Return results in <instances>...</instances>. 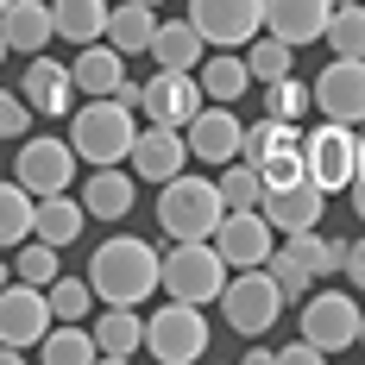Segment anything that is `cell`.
I'll list each match as a JSON object with an SVG mask.
<instances>
[{
	"instance_id": "6da1fadb",
	"label": "cell",
	"mask_w": 365,
	"mask_h": 365,
	"mask_svg": "<svg viewBox=\"0 0 365 365\" xmlns=\"http://www.w3.org/2000/svg\"><path fill=\"white\" fill-rule=\"evenodd\" d=\"M88 290L101 296V302H126V309H139L145 296H158V246L133 240V233L101 240L95 258H88Z\"/></svg>"
},
{
	"instance_id": "7a4b0ae2",
	"label": "cell",
	"mask_w": 365,
	"mask_h": 365,
	"mask_svg": "<svg viewBox=\"0 0 365 365\" xmlns=\"http://www.w3.org/2000/svg\"><path fill=\"white\" fill-rule=\"evenodd\" d=\"M139 133V108L113 101V95H88L70 113V151L76 164H126V145Z\"/></svg>"
},
{
	"instance_id": "3957f363",
	"label": "cell",
	"mask_w": 365,
	"mask_h": 365,
	"mask_svg": "<svg viewBox=\"0 0 365 365\" xmlns=\"http://www.w3.org/2000/svg\"><path fill=\"white\" fill-rule=\"evenodd\" d=\"M220 215H227V208H220L215 177L177 170V177L158 182V227H164V240H208Z\"/></svg>"
},
{
	"instance_id": "277c9868",
	"label": "cell",
	"mask_w": 365,
	"mask_h": 365,
	"mask_svg": "<svg viewBox=\"0 0 365 365\" xmlns=\"http://www.w3.org/2000/svg\"><path fill=\"white\" fill-rule=\"evenodd\" d=\"M208 340H215V328H208L202 302H177V296H164V309L145 315V328H139V346L164 365H195L208 353Z\"/></svg>"
},
{
	"instance_id": "5b68a950",
	"label": "cell",
	"mask_w": 365,
	"mask_h": 365,
	"mask_svg": "<svg viewBox=\"0 0 365 365\" xmlns=\"http://www.w3.org/2000/svg\"><path fill=\"white\" fill-rule=\"evenodd\" d=\"M302 177L315 189L340 195L346 182L365 177V145H359V126H340V120H322L315 133H302Z\"/></svg>"
},
{
	"instance_id": "8992f818",
	"label": "cell",
	"mask_w": 365,
	"mask_h": 365,
	"mask_svg": "<svg viewBox=\"0 0 365 365\" xmlns=\"http://www.w3.org/2000/svg\"><path fill=\"white\" fill-rule=\"evenodd\" d=\"M227 284V264H220L215 240H170V252H158V290L177 296V302H215Z\"/></svg>"
},
{
	"instance_id": "52a82bcc",
	"label": "cell",
	"mask_w": 365,
	"mask_h": 365,
	"mask_svg": "<svg viewBox=\"0 0 365 365\" xmlns=\"http://www.w3.org/2000/svg\"><path fill=\"white\" fill-rule=\"evenodd\" d=\"M220 315H227V328L233 334H271L277 322H284V290L271 284V271L264 264H246V271H233L227 284H220Z\"/></svg>"
},
{
	"instance_id": "ba28073f",
	"label": "cell",
	"mask_w": 365,
	"mask_h": 365,
	"mask_svg": "<svg viewBox=\"0 0 365 365\" xmlns=\"http://www.w3.org/2000/svg\"><path fill=\"white\" fill-rule=\"evenodd\" d=\"M359 334H365V315H359V302H353V290H322L315 284V290L302 296V340L322 346V359L328 353H353Z\"/></svg>"
},
{
	"instance_id": "9c48e42d",
	"label": "cell",
	"mask_w": 365,
	"mask_h": 365,
	"mask_svg": "<svg viewBox=\"0 0 365 365\" xmlns=\"http://www.w3.org/2000/svg\"><path fill=\"white\" fill-rule=\"evenodd\" d=\"M189 26L215 51H240L252 32H264V0H189Z\"/></svg>"
},
{
	"instance_id": "30bf717a",
	"label": "cell",
	"mask_w": 365,
	"mask_h": 365,
	"mask_svg": "<svg viewBox=\"0 0 365 365\" xmlns=\"http://www.w3.org/2000/svg\"><path fill=\"white\" fill-rule=\"evenodd\" d=\"M215 252L227 271H246V264H264L271 258V246H277V233H271V220L258 215V208H227V215L215 220Z\"/></svg>"
},
{
	"instance_id": "8fae6325",
	"label": "cell",
	"mask_w": 365,
	"mask_h": 365,
	"mask_svg": "<svg viewBox=\"0 0 365 365\" xmlns=\"http://www.w3.org/2000/svg\"><path fill=\"white\" fill-rule=\"evenodd\" d=\"M258 215L271 220V233H302V227H322V215H328V189H315L309 177L264 182V189H258Z\"/></svg>"
},
{
	"instance_id": "7c38bea8",
	"label": "cell",
	"mask_w": 365,
	"mask_h": 365,
	"mask_svg": "<svg viewBox=\"0 0 365 365\" xmlns=\"http://www.w3.org/2000/svg\"><path fill=\"white\" fill-rule=\"evenodd\" d=\"M240 126H246V120L227 108V101H202V108L182 120V145H189L195 164H215L220 170L227 158H240Z\"/></svg>"
},
{
	"instance_id": "4fadbf2b",
	"label": "cell",
	"mask_w": 365,
	"mask_h": 365,
	"mask_svg": "<svg viewBox=\"0 0 365 365\" xmlns=\"http://www.w3.org/2000/svg\"><path fill=\"white\" fill-rule=\"evenodd\" d=\"M13 145H19V164H13V182H19V189H32V195H57V189H70V170H76L70 139L38 133V139H13Z\"/></svg>"
},
{
	"instance_id": "5bb4252c",
	"label": "cell",
	"mask_w": 365,
	"mask_h": 365,
	"mask_svg": "<svg viewBox=\"0 0 365 365\" xmlns=\"http://www.w3.org/2000/svg\"><path fill=\"white\" fill-rule=\"evenodd\" d=\"M202 108V88H195V70H151L145 82H139V120H151V126H177Z\"/></svg>"
},
{
	"instance_id": "9a60e30c",
	"label": "cell",
	"mask_w": 365,
	"mask_h": 365,
	"mask_svg": "<svg viewBox=\"0 0 365 365\" xmlns=\"http://www.w3.org/2000/svg\"><path fill=\"white\" fill-rule=\"evenodd\" d=\"M309 101L322 108V120L359 126V113H365V70H359V57H334L328 70L309 82Z\"/></svg>"
},
{
	"instance_id": "2e32d148",
	"label": "cell",
	"mask_w": 365,
	"mask_h": 365,
	"mask_svg": "<svg viewBox=\"0 0 365 365\" xmlns=\"http://www.w3.org/2000/svg\"><path fill=\"white\" fill-rule=\"evenodd\" d=\"M126 164H133V182H164V177H177L182 164H189V145H182L177 126L139 120V133H133V145H126Z\"/></svg>"
},
{
	"instance_id": "e0dca14e",
	"label": "cell",
	"mask_w": 365,
	"mask_h": 365,
	"mask_svg": "<svg viewBox=\"0 0 365 365\" xmlns=\"http://www.w3.org/2000/svg\"><path fill=\"white\" fill-rule=\"evenodd\" d=\"M44 328H51L44 290L19 284V277H6V284H0V340H6V346H19V353H32Z\"/></svg>"
},
{
	"instance_id": "ac0fdd59",
	"label": "cell",
	"mask_w": 365,
	"mask_h": 365,
	"mask_svg": "<svg viewBox=\"0 0 365 365\" xmlns=\"http://www.w3.org/2000/svg\"><path fill=\"white\" fill-rule=\"evenodd\" d=\"M19 101H26L32 113H44V120H63V113L76 108V82H70V63H57V57L32 51V70L19 76Z\"/></svg>"
},
{
	"instance_id": "d6986e66",
	"label": "cell",
	"mask_w": 365,
	"mask_h": 365,
	"mask_svg": "<svg viewBox=\"0 0 365 365\" xmlns=\"http://www.w3.org/2000/svg\"><path fill=\"white\" fill-rule=\"evenodd\" d=\"M328 13H334V0H264V32L302 51V44H322Z\"/></svg>"
},
{
	"instance_id": "ffe728a7",
	"label": "cell",
	"mask_w": 365,
	"mask_h": 365,
	"mask_svg": "<svg viewBox=\"0 0 365 365\" xmlns=\"http://www.w3.org/2000/svg\"><path fill=\"white\" fill-rule=\"evenodd\" d=\"M133 195H139L133 170H120V164H95L88 182H82V215H88V220H126V215H133Z\"/></svg>"
},
{
	"instance_id": "44dd1931",
	"label": "cell",
	"mask_w": 365,
	"mask_h": 365,
	"mask_svg": "<svg viewBox=\"0 0 365 365\" xmlns=\"http://www.w3.org/2000/svg\"><path fill=\"white\" fill-rule=\"evenodd\" d=\"M302 151V126H290V120H246L240 126V158L252 164V170H264V164H277V158H296Z\"/></svg>"
},
{
	"instance_id": "7402d4cb",
	"label": "cell",
	"mask_w": 365,
	"mask_h": 365,
	"mask_svg": "<svg viewBox=\"0 0 365 365\" xmlns=\"http://www.w3.org/2000/svg\"><path fill=\"white\" fill-rule=\"evenodd\" d=\"M82 227H88V215H82V202H70V189H57V195H38L32 202V240H44V246H76L82 240Z\"/></svg>"
},
{
	"instance_id": "603a6c76",
	"label": "cell",
	"mask_w": 365,
	"mask_h": 365,
	"mask_svg": "<svg viewBox=\"0 0 365 365\" xmlns=\"http://www.w3.org/2000/svg\"><path fill=\"white\" fill-rule=\"evenodd\" d=\"M195 88H202V101H240L246 88H252V76H246V57L240 51H202V63H195Z\"/></svg>"
},
{
	"instance_id": "cb8c5ba5",
	"label": "cell",
	"mask_w": 365,
	"mask_h": 365,
	"mask_svg": "<svg viewBox=\"0 0 365 365\" xmlns=\"http://www.w3.org/2000/svg\"><path fill=\"white\" fill-rule=\"evenodd\" d=\"M0 38H6V51H44L51 44V0H6L0 6Z\"/></svg>"
},
{
	"instance_id": "d4e9b609",
	"label": "cell",
	"mask_w": 365,
	"mask_h": 365,
	"mask_svg": "<svg viewBox=\"0 0 365 365\" xmlns=\"http://www.w3.org/2000/svg\"><path fill=\"white\" fill-rule=\"evenodd\" d=\"M120 76H126V57L113 51L108 38H95V44H76V63H70L76 95H113V88H120Z\"/></svg>"
},
{
	"instance_id": "484cf974",
	"label": "cell",
	"mask_w": 365,
	"mask_h": 365,
	"mask_svg": "<svg viewBox=\"0 0 365 365\" xmlns=\"http://www.w3.org/2000/svg\"><path fill=\"white\" fill-rule=\"evenodd\" d=\"M202 32L189 26V19H158L151 26V44H145V57L158 63V70H195L202 63Z\"/></svg>"
},
{
	"instance_id": "4316f807",
	"label": "cell",
	"mask_w": 365,
	"mask_h": 365,
	"mask_svg": "<svg viewBox=\"0 0 365 365\" xmlns=\"http://www.w3.org/2000/svg\"><path fill=\"white\" fill-rule=\"evenodd\" d=\"M139 328H145V315L139 309H126V302H108V315H95V359H133L139 353Z\"/></svg>"
},
{
	"instance_id": "83f0119b",
	"label": "cell",
	"mask_w": 365,
	"mask_h": 365,
	"mask_svg": "<svg viewBox=\"0 0 365 365\" xmlns=\"http://www.w3.org/2000/svg\"><path fill=\"white\" fill-rule=\"evenodd\" d=\"M151 26H158V13H151L145 0H120V6H108V19H101V38H108L120 57H139L151 44Z\"/></svg>"
},
{
	"instance_id": "f1b7e54d",
	"label": "cell",
	"mask_w": 365,
	"mask_h": 365,
	"mask_svg": "<svg viewBox=\"0 0 365 365\" xmlns=\"http://www.w3.org/2000/svg\"><path fill=\"white\" fill-rule=\"evenodd\" d=\"M32 353H38L44 365H95V340H88L82 322H51V328L38 334Z\"/></svg>"
},
{
	"instance_id": "f546056e",
	"label": "cell",
	"mask_w": 365,
	"mask_h": 365,
	"mask_svg": "<svg viewBox=\"0 0 365 365\" xmlns=\"http://www.w3.org/2000/svg\"><path fill=\"white\" fill-rule=\"evenodd\" d=\"M108 19V0H51V32L70 44H95Z\"/></svg>"
},
{
	"instance_id": "4dcf8cb0",
	"label": "cell",
	"mask_w": 365,
	"mask_h": 365,
	"mask_svg": "<svg viewBox=\"0 0 365 365\" xmlns=\"http://www.w3.org/2000/svg\"><path fill=\"white\" fill-rule=\"evenodd\" d=\"M240 57H246V76L252 82H277V76L296 70V44H284V38H271V32H252L240 44Z\"/></svg>"
},
{
	"instance_id": "1f68e13d",
	"label": "cell",
	"mask_w": 365,
	"mask_h": 365,
	"mask_svg": "<svg viewBox=\"0 0 365 365\" xmlns=\"http://www.w3.org/2000/svg\"><path fill=\"white\" fill-rule=\"evenodd\" d=\"M44 309H51V322H88V309H95V290H88V277H70V271H57V277L44 284Z\"/></svg>"
},
{
	"instance_id": "d6a6232c",
	"label": "cell",
	"mask_w": 365,
	"mask_h": 365,
	"mask_svg": "<svg viewBox=\"0 0 365 365\" xmlns=\"http://www.w3.org/2000/svg\"><path fill=\"white\" fill-rule=\"evenodd\" d=\"M32 202H38L32 189H19L13 177H0V252L32 233Z\"/></svg>"
},
{
	"instance_id": "836d02e7",
	"label": "cell",
	"mask_w": 365,
	"mask_h": 365,
	"mask_svg": "<svg viewBox=\"0 0 365 365\" xmlns=\"http://www.w3.org/2000/svg\"><path fill=\"white\" fill-rule=\"evenodd\" d=\"M309 108H315V101H309V82H302V76H277V82H264V113H271V120H290V126H302V120H309Z\"/></svg>"
},
{
	"instance_id": "e575fe53",
	"label": "cell",
	"mask_w": 365,
	"mask_h": 365,
	"mask_svg": "<svg viewBox=\"0 0 365 365\" xmlns=\"http://www.w3.org/2000/svg\"><path fill=\"white\" fill-rule=\"evenodd\" d=\"M13 252H19V264H6V271H13L19 284H32V290H44V284L63 271V264H57V246H44V240H32V233H26Z\"/></svg>"
},
{
	"instance_id": "d590c367",
	"label": "cell",
	"mask_w": 365,
	"mask_h": 365,
	"mask_svg": "<svg viewBox=\"0 0 365 365\" xmlns=\"http://www.w3.org/2000/svg\"><path fill=\"white\" fill-rule=\"evenodd\" d=\"M215 189H220V208H258V189H264V182H258V170L246 158H227Z\"/></svg>"
},
{
	"instance_id": "8d00e7d4",
	"label": "cell",
	"mask_w": 365,
	"mask_h": 365,
	"mask_svg": "<svg viewBox=\"0 0 365 365\" xmlns=\"http://www.w3.org/2000/svg\"><path fill=\"white\" fill-rule=\"evenodd\" d=\"M322 38H328L334 57H359V51H365V13H359V0H353V6H334L328 26H322Z\"/></svg>"
},
{
	"instance_id": "74e56055",
	"label": "cell",
	"mask_w": 365,
	"mask_h": 365,
	"mask_svg": "<svg viewBox=\"0 0 365 365\" xmlns=\"http://www.w3.org/2000/svg\"><path fill=\"white\" fill-rule=\"evenodd\" d=\"M26 126H32V108H26L19 95H6V88H0V145L26 139Z\"/></svg>"
},
{
	"instance_id": "f35d334b",
	"label": "cell",
	"mask_w": 365,
	"mask_h": 365,
	"mask_svg": "<svg viewBox=\"0 0 365 365\" xmlns=\"http://www.w3.org/2000/svg\"><path fill=\"white\" fill-rule=\"evenodd\" d=\"M334 271H340V277H346L353 290L365 284V246H359V240H346V246H334Z\"/></svg>"
},
{
	"instance_id": "ab89813d",
	"label": "cell",
	"mask_w": 365,
	"mask_h": 365,
	"mask_svg": "<svg viewBox=\"0 0 365 365\" xmlns=\"http://www.w3.org/2000/svg\"><path fill=\"white\" fill-rule=\"evenodd\" d=\"M271 359H284V365H315V359H322V346H309V340H290V346H271Z\"/></svg>"
},
{
	"instance_id": "60d3db41",
	"label": "cell",
	"mask_w": 365,
	"mask_h": 365,
	"mask_svg": "<svg viewBox=\"0 0 365 365\" xmlns=\"http://www.w3.org/2000/svg\"><path fill=\"white\" fill-rule=\"evenodd\" d=\"M6 277H13V271H6V258H0V284H6Z\"/></svg>"
},
{
	"instance_id": "b9f144b4",
	"label": "cell",
	"mask_w": 365,
	"mask_h": 365,
	"mask_svg": "<svg viewBox=\"0 0 365 365\" xmlns=\"http://www.w3.org/2000/svg\"><path fill=\"white\" fill-rule=\"evenodd\" d=\"M0 63H6V38H0Z\"/></svg>"
},
{
	"instance_id": "7bdbcfd3",
	"label": "cell",
	"mask_w": 365,
	"mask_h": 365,
	"mask_svg": "<svg viewBox=\"0 0 365 365\" xmlns=\"http://www.w3.org/2000/svg\"><path fill=\"white\" fill-rule=\"evenodd\" d=\"M334 6H353V0H334Z\"/></svg>"
},
{
	"instance_id": "ee69618b",
	"label": "cell",
	"mask_w": 365,
	"mask_h": 365,
	"mask_svg": "<svg viewBox=\"0 0 365 365\" xmlns=\"http://www.w3.org/2000/svg\"><path fill=\"white\" fill-rule=\"evenodd\" d=\"M145 6H158V0H145Z\"/></svg>"
},
{
	"instance_id": "f6af8a7d",
	"label": "cell",
	"mask_w": 365,
	"mask_h": 365,
	"mask_svg": "<svg viewBox=\"0 0 365 365\" xmlns=\"http://www.w3.org/2000/svg\"><path fill=\"white\" fill-rule=\"evenodd\" d=\"M0 6H6V0H0Z\"/></svg>"
}]
</instances>
